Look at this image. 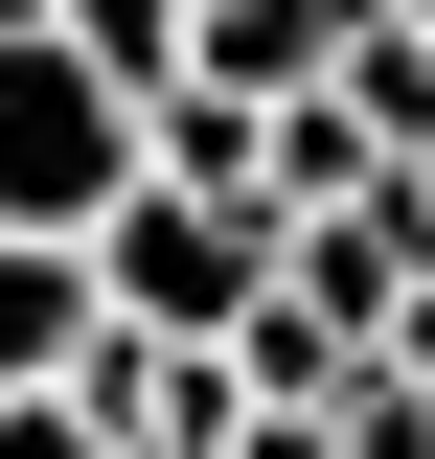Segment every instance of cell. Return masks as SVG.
<instances>
[{"instance_id": "cell-1", "label": "cell", "mask_w": 435, "mask_h": 459, "mask_svg": "<svg viewBox=\"0 0 435 459\" xmlns=\"http://www.w3.org/2000/svg\"><path fill=\"white\" fill-rule=\"evenodd\" d=\"M252 299H275V230H252V207H207V184H115V207H92V322L229 344Z\"/></svg>"}, {"instance_id": "cell-2", "label": "cell", "mask_w": 435, "mask_h": 459, "mask_svg": "<svg viewBox=\"0 0 435 459\" xmlns=\"http://www.w3.org/2000/svg\"><path fill=\"white\" fill-rule=\"evenodd\" d=\"M115 184H138V92L23 23V47H0V230H69V253H92Z\"/></svg>"}, {"instance_id": "cell-3", "label": "cell", "mask_w": 435, "mask_h": 459, "mask_svg": "<svg viewBox=\"0 0 435 459\" xmlns=\"http://www.w3.org/2000/svg\"><path fill=\"white\" fill-rule=\"evenodd\" d=\"M344 47H367V0H207V23H183V69H207V92H252V115H298Z\"/></svg>"}, {"instance_id": "cell-4", "label": "cell", "mask_w": 435, "mask_h": 459, "mask_svg": "<svg viewBox=\"0 0 435 459\" xmlns=\"http://www.w3.org/2000/svg\"><path fill=\"white\" fill-rule=\"evenodd\" d=\"M69 368H92V253L0 230V391H69Z\"/></svg>"}, {"instance_id": "cell-5", "label": "cell", "mask_w": 435, "mask_h": 459, "mask_svg": "<svg viewBox=\"0 0 435 459\" xmlns=\"http://www.w3.org/2000/svg\"><path fill=\"white\" fill-rule=\"evenodd\" d=\"M321 92H344V115H367L389 161H435V23H367V47H344V69H321Z\"/></svg>"}, {"instance_id": "cell-6", "label": "cell", "mask_w": 435, "mask_h": 459, "mask_svg": "<svg viewBox=\"0 0 435 459\" xmlns=\"http://www.w3.org/2000/svg\"><path fill=\"white\" fill-rule=\"evenodd\" d=\"M183 23H207V0H47V47H92L115 92H161V69H183Z\"/></svg>"}, {"instance_id": "cell-7", "label": "cell", "mask_w": 435, "mask_h": 459, "mask_svg": "<svg viewBox=\"0 0 435 459\" xmlns=\"http://www.w3.org/2000/svg\"><path fill=\"white\" fill-rule=\"evenodd\" d=\"M321 437H344V459H435V391H413V368H389V344H367V368H344V391H321Z\"/></svg>"}, {"instance_id": "cell-8", "label": "cell", "mask_w": 435, "mask_h": 459, "mask_svg": "<svg viewBox=\"0 0 435 459\" xmlns=\"http://www.w3.org/2000/svg\"><path fill=\"white\" fill-rule=\"evenodd\" d=\"M0 459H115V437H92L69 391H0Z\"/></svg>"}, {"instance_id": "cell-9", "label": "cell", "mask_w": 435, "mask_h": 459, "mask_svg": "<svg viewBox=\"0 0 435 459\" xmlns=\"http://www.w3.org/2000/svg\"><path fill=\"white\" fill-rule=\"evenodd\" d=\"M229 459H344V437H321V413H229Z\"/></svg>"}, {"instance_id": "cell-10", "label": "cell", "mask_w": 435, "mask_h": 459, "mask_svg": "<svg viewBox=\"0 0 435 459\" xmlns=\"http://www.w3.org/2000/svg\"><path fill=\"white\" fill-rule=\"evenodd\" d=\"M389 368H413V391H435V276H413V322H389Z\"/></svg>"}, {"instance_id": "cell-11", "label": "cell", "mask_w": 435, "mask_h": 459, "mask_svg": "<svg viewBox=\"0 0 435 459\" xmlns=\"http://www.w3.org/2000/svg\"><path fill=\"white\" fill-rule=\"evenodd\" d=\"M23 23H47V0H0V47H23Z\"/></svg>"}, {"instance_id": "cell-12", "label": "cell", "mask_w": 435, "mask_h": 459, "mask_svg": "<svg viewBox=\"0 0 435 459\" xmlns=\"http://www.w3.org/2000/svg\"><path fill=\"white\" fill-rule=\"evenodd\" d=\"M367 23H435V0H367Z\"/></svg>"}, {"instance_id": "cell-13", "label": "cell", "mask_w": 435, "mask_h": 459, "mask_svg": "<svg viewBox=\"0 0 435 459\" xmlns=\"http://www.w3.org/2000/svg\"><path fill=\"white\" fill-rule=\"evenodd\" d=\"M413 230H435V161H413Z\"/></svg>"}]
</instances>
